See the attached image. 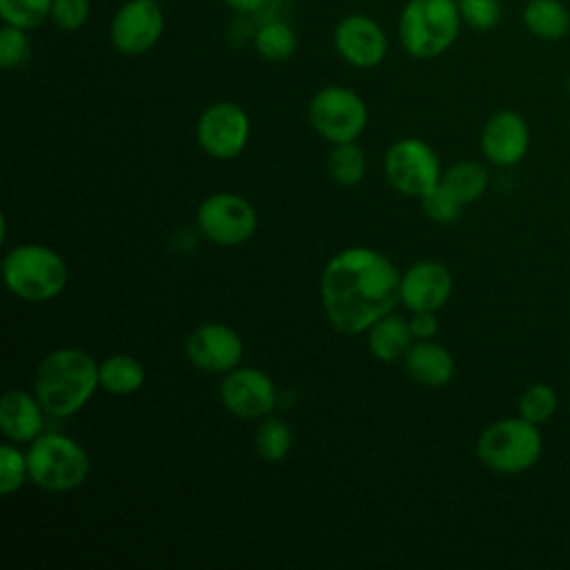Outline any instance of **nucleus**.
<instances>
[{
  "instance_id": "f257e3e1",
  "label": "nucleus",
  "mask_w": 570,
  "mask_h": 570,
  "mask_svg": "<svg viewBox=\"0 0 570 570\" xmlns=\"http://www.w3.org/2000/svg\"><path fill=\"white\" fill-rule=\"evenodd\" d=\"M321 301L336 332L363 334L401 301V274L385 254L347 247L327 261L321 274Z\"/></svg>"
},
{
  "instance_id": "f03ea898",
  "label": "nucleus",
  "mask_w": 570,
  "mask_h": 570,
  "mask_svg": "<svg viewBox=\"0 0 570 570\" xmlns=\"http://www.w3.org/2000/svg\"><path fill=\"white\" fill-rule=\"evenodd\" d=\"M94 356L80 347L49 352L33 376V394L51 416L76 414L100 385Z\"/></svg>"
},
{
  "instance_id": "7ed1b4c3",
  "label": "nucleus",
  "mask_w": 570,
  "mask_h": 570,
  "mask_svg": "<svg viewBox=\"0 0 570 570\" xmlns=\"http://www.w3.org/2000/svg\"><path fill=\"white\" fill-rule=\"evenodd\" d=\"M2 276L9 292L20 301L45 303L65 289L69 267L53 247L22 243L4 254Z\"/></svg>"
},
{
  "instance_id": "20e7f679",
  "label": "nucleus",
  "mask_w": 570,
  "mask_h": 570,
  "mask_svg": "<svg viewBox=\"0 0 570 570\" xmlns=\"http://www.w3.org/2000/svg\"><path fill=\"white\" fill-rule=\"evenodd\" d=\"M461 22L456 0H407L399 16L401 47L419 60L436 58L454 45Z\"/></svg>"
},
{
  "instance_id": "39448f33",
  "label": "nucleus",
  "mask_w": 570,
  "mask_h": 570,
  "mask_svg": "<svg viewBox=\"0 0 570 570\" xmlns=\"http://www.w3.org/2000/svg\"><path fill=\"white\" fill-rule=\"evenodd\" d=\"M541 450L543 439L539 428L523 416L490 423L476 441L479 461L499 474H519L530 470L541 456Z\"/></svg>"
},
{
  "instance_id": "423d86ee",
  "label": "nucleus",
  "mask_w": 570,
  "mask_h": 570,
  "mask_svg": "<svg viewBox=\"0 0 570 570\" xmlns=\"http://www.w3.org/2000/svg\"><path fill=\"white\" fill-rule=\"evenodd\" d=\"M29 479L49 492H69L89 476V454L65 434H40L27 450Z\"/></svg>"
},
{
  "instance_id": "0eeeda50",
  "label": "nucleus",
  "mask_w": 570,
  "mask_h": 570,
  "mask_svg": "<svg viewBox=\"0 0 570 570\" xmlns=\"http://www.w3.org/2000/svg\"><path fill=\"white\" fill-rule=\"evenodd\" d=\"M314 131L332 145L354 142L367 125V107L363 98L341 85L318 89L307 107Z\"/></svg>"
},
{
  "instance_id": "6e6552de",
  "label": "nucleus",
  "mask_w": 570,
  "mask_h": 570,
  "mask_svg": "<svg viewBox=\"0 0 570 570\" xmlns=\"http://www.w3.org/2000/svg\"><path fill=\"white\" fill-rule=\"evenodd\" d=\"M387 183L405 196L421 198L441 183V163L436 151L421 138H401L390 145L383 158Z\"/></svg>"
},
{
  "instance_id": "1a4fd4ad",
  "label": "nucleus",
  "mask_w": 570,
  "mask_h": 570,
  "mask_svg": "<svg viewBox=\"0 0 570 570\" xmlns=\"http://www.w3.org/2000/svg\"><path fill=\"white\" fill-rule=\"evenodd\" d=\"M200 234L216 245H240L249 240L258 227V216L254 205L229 191L207 196L196 214Z\"/></svg>"
},
{
  "instance_id": "9d476101",
  "label": "nucleus",
  "mask_w": 570,
  "mask_h": 570,
  "mask_svg": "<svg viewBox=\"0 0 570 570\" xmlns=\"http://www.w3.org/2000/svg\"><path fill=\"white\" fill-rule=\"evenodd\" d=\"M196 140L207 156L232 160L249 140V116L236 102H214L198 118Z\"/></svg>"
},
{
  "instance_id": "9b49d317",
  "label": "nucleus",
  "mask_w": 570,
  "mask_h": 570,
  "mask_svg": "<svg viewBox=\"0 0 570 570\" xmlns=\"http://www.w3.org/2000/svg\"><path fill=\"white\" fill-rule=\"evenodd\" d=\"M163 29L165 16L156 0H127L111 18L109 38L116 51L138 56L160 40Z\"/></svg>"
},
{
  "instance_id": "f8f14e48",
  "label": "nucleus",
  "mask_w": 570,
  "mask_h": 570,
  "mask_svg": "<svg viewBox=\"0 0 570 570\" xmlns=\"http://www.w3.org/2000/svg\"><path fill=\"white\" fill-rule=\"evenodd\" d=\"M220 401L238 419H265L276 407V387L258 367H234L220 383Z\"/></svg>"
},
{
  "instance_id": "ddd939ff",
  "label": "nucleus",
  "mask_w": 570,
  "mask_h": 570,
  "mask_svg": "<svg viewBox=\"0 0 570 570\" xmlns=\"http://www.w3.org/2000/svg\"><path fill=\"white\" fill-rule=\"evenodd\" d=\"M336 53L356 69H372L381 65L387 53V36L383 27L363 13H352L334 27Z\"/></svg>"
},
{
  "instance_id": "4468645a",
  "label": "nucleus",
  "mask_w": 570,
  "mask_h": 570,
  "mask_svg": "<svg viewBox=\"0 0 570 570\" xmlns=\"http://www.w3.org/2000/svg\"><path fill=\"white\" fill-rule=\"evenodd\" d=\"M185 354L203 372L227 374L243 358V341L223 323H203L187 336Z\"/></svg>"
},
{
  "instance_id": "2eb2a0df",
  "label": "nucleus",
  "mask_w": 570,
  "mask_h": 570,
  "mask_svg": "<svg viewBox=\"0 0 570 570\" xmlns=\"http://www.w3.org/2000/svg\"><path fill=\"white\" fill-rule=\"evenodd\" d=\"M530 147V129L521 114L501 109L492 114L481 131L483 156L499 167H510L523 160Z\"/></svg>"
},
{
  "instance_id": "dca6fc26",
  "label": "nucleus",
  "mask_w": 570,
  "mask_h": 570,
  "mask_svg": "<svg viewBox=\"0 0 570 570\" xmlns=\"http://www.w3.org/2000/svg\"><path fill=\"white\" fill-rule=\"evenodd\" d=\"M452 274L439 261H419L401 274V303L412 312H436L452 294Z\"/></svg>"
},
{
  "instance_id": "f3484780",
  "label": "nucleus",
  "mask_w": 570,
  "mask_h": 570,
  "mask_svg": "<svg viewBox=\"0 0 570 570\" xmlns=\"http://www.w3.org/2000/svg\"><path fill=\"white\" fill-rule=\"evenodd\" d=\"M45 407L36 394L7 390L0 399V430L13 443H31L42 434Z\"/></svg>"
},
{
  "instance_id": "a211bd4d",
  "label": "nucleus",
  "mask_w": 570,
  "mask_h": 570,
  "mask_svg": "<svg viewBox=\"0 0 570 570\" xmlns=\"http://www.w3.org/2000/svg\"><path fill=\"white\" fill-rule=\"evenodd\" d=\"M403 363L407 374L425 387H441L454 376V358L450 350L430 338L412 343Z\"/></svg>"
},
{
  "instance_id": "6ab92c4d",
  "label": "nucleus",
  "mask_w": 570,
  "mask_h": 570,
  "mask_svg": "<svg viewBox=\"0 0 570 570\" xmlns=\"http://www.w3.org/2000/svg\"><path fill=\"white\" fill-rule=\"evenodd\" d=\"M414 343V334L410 330V321L399 314H385L367 330V350L374 358L383 363H392L405 356L410 345Z\"/></svg>"
},
{
  "instance_id": "aec40b11",
  "label": "nucleus",
  "mask_w": 570,
  "mask_h": 570,
  "mask_svg": "<svg viewBox=\"0 0 570 570\" xmlns=\"http://www.w3.org/2000/svg\"><path fill=\"white\" fill-rule=\"evenodd\" d=\"M521 20L541 40H561L570 31V11L561 0H528Z\"/></svg>"
},
{
  "instance_id": "412c9836",
  "label": "nucleus",
  "mask_w": 570,
  "mask_h": 570,
  "mask_svg": "<svg viewBox=\"0 0 570 570\" xmlns=\"http://www.w3.org/2000/svg\"><path fill=\"white\" fill-rule=\"evenodd\" d=\"M100 387L116 396L134 394L145 383V367L129 354H111L98 365Z\"/></svg>"
},
{
  "instance_id": "4be33fe9",
  "label": "nucleus",
  "mask_w": 570,
  "mask_h": 570,
  "mask_svg": "<svg viewBox=\"0 0 570 570\" xmlns=\"http://www.w3.org/2000/svg\"><path fill=\"white\" fill-rule=\"evenodd\" d=\"M441 183L463 203H474L488 189V169L474 160H459L441 174Z\"/></svg>"
},
{
  "instance_id": "5701e85b",
  "label": "nucleus",
  "mask_w": 570,
  "mask_h": 570,
  "mask_svg": "<svg viewBox=\"0 0 570 570\" xmlns=\"http://www.w3.org/2000/svg\"><path fill=\"white\" fill-rule=\"evenodd\" d=\"M296 45H298L296 31L283 20L265 22L254 36V47L258 56L269 62H283L292 58L296 51Z\"/></svg>"
},
{
  "instance_id": "b1692460",
  "label": "nucleus",
  "mask_w": 570,
  "mask_h": 570,
  "mask_svg": "<svg viewBox=\"0 0 570 570\" xmlns=\"http://www.w3.org/2000/svg\"><path fill=\"white\" fill-rule=\"evenodd\" d=\"M294 445V434L287 423L265 416L254 432V448L261 459L276 463L283 461Z\"/></svg>"
},
{
  "instance_id": "393cba45",
  "label": "nucleus",
  "mask_w": 570,
  "mask_h": 570,
  "mask_svg": "<svg viewBox=\"0 0 570 570\" xmlns=\"http://www.w3.org/2000/svg\"><path fill=\"white\" fill-rule=\"evenodd\" d=\"M327 171L343 187L358 185L365 176V154L356 142L334 145L327 158Z\"/></svg>"
},
{
  "instance_id": "a878e982",
  "label": "nucleus",
  "mask_w": 570,
  "mask_h": 570,
  "mask_svg": "<svg viewBox=\"0 0 570 570\" xmlns=\"http://www.w3.org/2000/svg\"><path fill=\"white\" fill-rule=\"evenodd\" d=\"M557 392L548 383H532L523 390L519 399V416L534 425H541L557 412Z\"/></svg>"
},
{
  "instance_id": "bb28decb",
  "label": "nucleus",
  "mask_w": 570,
  "mask_h": 570,
  "mask_svg": "<svg viewBox=\"0 0 570 570\" xmlns=\"http://www.w3.org/2000/svg\"><path fill=\"white\" fill-rule=\"evenodd\" d=\"M53 0H0V16L4 24L20 29H36L49 20Z\"/></svg>"
},
{
  "instance_id": "cd10ccee",
  "label": "nucleus",
  "mask_w": 570,
  "mask_h": 570,
  "mask_svg": "<svg viewBox=\"0 0 570 570\" xmlns=\"http://www.w3.org/2000/svg\"><path fill=\"white\" fill-rule=\"evenodd\" d=\"M27 479H29L27 454L11 443H2L0 445V492L4 497L13 494L24 485Z\"/></svg>"
},
{
  "instance_id": "c85d7f7f",
  "label": "nucleus",
  "mask_w": 570,
  "mask_h": 570,
  "mask_svg": "<svg viewBox=\"0 0 570 570\" xmlns=\"http://www.w3.org/2000/svg\"><path fill=\"white\" fill-rule=\"evenodd\" d=\"M421 207L428 218L436 223H452L459 218L463 203L443 183H439L421 196Z\"/></svg>"
},
{
  "instance_id": "c756f323",
  "label": "nucleus",
  "mask_w": 570,
  "mask_h": 570,
  "mask_svg": "<svg viewBox=\"0 0 570 570\" xmlns=\"http://www.w3.org/2000/svg\"><path fill=\"white\" fill-rule=\"evenodd\" d=\"M31 47L27 38V29L4 24L0 29V67L2 69H16L22 67L29 60Z\"/></svg>"
},
{
  "instance_id": "7c9ffc66",
  "label": "nucleus",
  "mask_w": 570,
  "mask_h": 570,
  "mask_svg": "<svg viewBox=\"0 0 570 570\" xmlns=\"http://www.w3.org/2000/svg\"><path fill=\"white\" fill-rule=\"evenodd\" d=\"M456 2H459L463 22L476 31H490L501 20L499 0H456Z\"/></svg>"
},
{
  "instance_id": "2f4dec72",
  "label": "nucleus",
  "mask_w": 570,
  "mask_h": 570,
  "mask_svg": "<svg viewBox=\"0 0 570 570\" xmlns=\"http://www.w3.org/2000/svg\"><path fill=\"white\" fill-rule=\"evenodd\" d=\"M89 0H53L49 20L60 31H78L89 20Z\"/></svg>"
},
{
  "instance_id": "473e14b6",
  "label": "nucleus",
  "mask_w": 570,
  "mask_h": 570,
  "mask_svg": "<svg viewBox=\"0 0 570 570\" xmlns=\"http://www.w3.org/2000/svg\"><path fill=\"white\" fill-rule=\"evenodd\" d=\"M410 330L416 341H428L439 332V321L434 312H412Z\"/></svg>"
},
{
  "instance_id": "72a5a7b5",
  "label": "nucleus",
  "mask_w": 570,
  "mask_h": 570,
  "mask_svg": "<svg viewBox=\"0 0 570 570\" xmlns=\"http://www.w3.org/2000/svg\"><path fill=\"white\" fill-rule=\"evenodd\" d=\"M232 11L236 13H254L258 11L267 0H223Z\"/></svg>"
},
{
  "instance_id": "f704fd0d",
  "label": "nucleus",
  "mask_w": 570,
  "mask_h": 570,
  "mask_svg": "<svg viewBox=\"0 0 570 570\" xmlns=\"http://www.w3.org/2000/svg\"><path fill=\"white\" fill-rule=\"evenodd\" d=\"M566 87H568V94H570V73H568V80H566Z\"/></svg>"
}]
</instances>
